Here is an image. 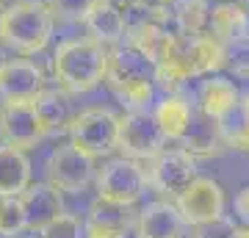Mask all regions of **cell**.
<instances>
[{"label":"cell","instance_id":"obj_24","mask_svg":"<svg viewBox=\"0 0 249 238\" xmlns=\"http://www.w3.org/2000/svg\"><path fill=\"white\" fill-rule=\"evenodd\" d=\"M222 58L230 72L249 78V34L232 36V39L222 42Z\"/></svg>","mask_w":249,"mask_h":238},{"label":"cell","instance_id":"obj_5","mask_svg":"<svg viewBox=\"0 0 249 238\" xmlns=\"http://www.w3.org/2000/svg\"><path fill=\"white\" fill-rule=\"evenodd\" d=\"M70 144L89 152L91 158L108 155L116 150L119 139V116L108 108H86L78 116H72L70 125Z\"/></svg>","mask_w":249,"mask_h":238},{"label":"cell","instance_id":"obj_20","mask_svg":"<svg viewBox=\"0 0 249 238\" xmlns=\"http://www.w3.org/2000/svg\"><path fill=\"white\" fill-rule=\"evenodd\" d=\"M152 114H155V119H158L160 130L166 133V139L180 141L188 133V128H191L194 108H191V103H188L183 94H166Z\"/></svg>","mask_w":249,"mask_h":238},{"label":"cell","instance_id":"obj_35","mask_svg":"<svg viewBox=\"0 0 249 238\" xmlns=\"http://www.w3.org/2000/svg\"><path fill=\"white\" fill-rule=\"evenodd\" d=\"M0 3H14V0H0Z\"/></svg>","mask_w":249,"mask_h":238},{"label":"cell","instance_id":"obj_26","mask_svg":"<svg viewBox=\"0 0 249 238\" xmlns=\"http://www.w3.org/2000/svg\"><path fill=\"white\" fill-rule=\"evenodd\" d=\"M100 0H50L47 6L53 9L55 17L61 19H70V22H86L94 6H97Z\"/></svg>","mask_w":249,"mask_h":238},{"label":"cell","instance_id":"obj_7","mask_svg":"<svg viewBox=\"0 0 249 238\" xmlns=\"http://www.w3.org/2000/svg\"><path fill=\"white\" fill-rule=\"evenodd\" d=\"M150 185V177L133 158H114L97 172V197L111 202L133 205Z\"/></svg>","mask_w":249,"mask_h":238},{"label":"cell","instance_id":"obj_25","mask_svg":"<svg viewBox=\"0 0 249 238\" xmlns=\"http://www.w3.org/2000/svg\"><path fill=\"white\" fill-rule=\"evenodd\" d=\"M0 230L11 233V236H19L25 230V211H22L19 197H3V202H0Z\"/></svg>","mask_w":249,"mask_h":238},{"label":"cell","instance_id":"obj_6","mask_svg":"<svg viewBox=\"0 0 249 238\" xmlns=\"http://www.w3.org/2000/svg\"><path fill=\"white\" fill-rule=\"evenodd\" d=\"M166 133L160 130L158 119L152 111L139 108V111H127L124 116H119V139H116V150H122L124 158H155L163 144H166Z\"/></svg>","mask_w":249,"mask_h":238},{"label":"cell","instance_id":"obj_15","mask_svg":"<svg viewBox=\"0 0 249 238\" xmlns=\"http://www.w3.org/2000/svg\"><path fill=\"white\" fill-rule=\"evenodd\" d=\"M186 219L175 202H150L144 205L136 219V236L139 238H183L186 236Z\"/></svg>","mask_w":249,"mask_h":238},{"label":"cell","instance_id":"obj_4","mask_svg":"<svg viewBox=\"0 0 249 238\" xmlns=\"http://www.w3.org/2000/svg\"><path fill=\"white\" fill-rule=\"evenodd\" d=\"M55 14L47 3L39 0H14L6 6L3 17V34L0 39L19 55L42 53L53 36Z\"/></svg>","mask_w":249,"mask_h":238},{"label":"cell","instance_id":"obj_13","mask_svg":"<svg viewBox=\"0 0 249 238\" xmlns=\"http://www.w3.org/2000/svg\"><path fill=\"white\" fill-rule=\"evenodd\" d=\"M19 202L25 211V230H31V233H39L64 213L61 191L53 183H31L19 194Z\"/></svg>","mask_w":249,"mask_h":238},{"label":"cell","instance_id":"obj_22","mask_svg":"<svg viewBox=\"0 0 249 238\" xmlns=\"http://www.w3.org/2000/svg\"><path fill=\"white\" fill-rule=\"evenodd\" d=\"M216 125L224 147L249 152V97H241L222 119H216Z\"/></svg>","mask_w":249,"mask_h":238},{"label":"cell","instance_id":"obj_8","mask_svg":"<svg viewBox=\"0 0 249 238\" xmlns=\"http://www.w3.org/2000/svg\"><path fill=\"white\" fill-rule=\"evenodd\" d=\"M147 177H150V185L155 191L180 197L188 188V183L196 177V158L183 147H175V150L163 147L155 158H150Z\"/></svg>","mask_w":249,"mask_h":238},{"label":"cell","instance_id":"obj_30","mask_svg":"<svg viewBox=\"0 0 249 238\" xmlns=\"http://www.w3.org/2000/svg\"><path fill=\"white\" fill-rule=\"evenodd\" d=\"M224 238H249V224H247V227H232Z\"/></svg>","mask_w":249,"mask_h":238},{"label":"cell","instance_id":"obj_11","mask_svg":"<svg viewBox=\"0 0 249 238\" xmlns=\"http://www.w3.org/2000/svg\"><path fill=\"white\" fill-rule=\"evenodd\" d=\"M0 136H3V144H11L17 150H31L45 139L34 100L3 103V108H0Z\"/></svg>","mask_w":249,"mask_h":238},{"label":"cell","instance_id":"obj_33","mask_svg":"<svg viewBox=\"0 0 249 238\" xmlns=\"http://www.w3.org/2000/svg\"><path fill=\"white\" fill-rule=\"evenodd\" d=\"M0 238H17V236H11V233H3V230H0Z\"/></svg>","mask_w":249,"mask_h":238},{"label":"cell","instance_id":"obj_21","mask_svg":"<svg viewBox=\"0 0 249 238\" xmlns=\"http://www.w3.org/2000/svg\"><path fill=\"white\" fill-rule=\"evenodd\" d=\"M180 144H183V150H188L191 155H213V152H219L224 147L216 119L202 114L199 108H196L194 116H191V128H188V133L180 139Z\"/></svg>","mask_w":249,"mask_h":238},{"label":"cell","instance_id":"obj_1","mask_svg":"<svg viewBox=\"0 0 249 238\" xmlns=\"http://www.w3.org/2000/svg\"><path fill=\"white\" fill-rule=\"evenodd\" d=\"M155 61H158V83H163L166 89H178L191 78H205L222 70V42L208 34H180L163 42Z\"/></svg>","mask_w":249,"mask_h":238},{"label":"cell","instance_id":"obj_2","mask_svg":"<svg viewBox=\"0 0 249 238\" xmlns=\"http://www.w3.org/2000/svg\"><path fill=\"white\" fill-rule=\"evenodd\" d=\"M106 83L127 111L147 108L158 86V61L133 42H119L108 50Z\"/></svg>","mask_w":249,"mask_h":238},{"label":"cell","instance_id":"obj_34","mask_svg":"<svg viewBox=\"0 0 249 238\" xmlns=\"http://www.w3.org/2000/svg\"><path fill=\"white\" fill-rule=\"evenodd\" d=\"M241 3H244V9H249V0H241Z\"/></svg>","mask_w":249,"mask_h":238},{"label":"cell","instance_id":"obj_16","mask_svg":"<svg viewBox=\"0 0 249 238\" xmlns=\"http://www.w3.org/2000/svg\"><path fill=\"white\" fill-rule=\"evenodd\" d=\"M36 116L42 122L45 136H55V133L70 130L72 125V106L64 89H42L34 100Z\"/></svg>","mask_w":249,"mask_h":238},{"label":"cell","instance_id":"obj_37","mask_svg":"<svg viewBox=\"0 0 249 238\" xmlns=\"http://www.w3.org/2000/svg\"><path fill=\"white\" fill-rule=\"evenodd\" d=\"M34 238H39V236H34Z\"/></svg>","mask_w":249,"mask_h":238},{"label":"cell","instance_id":"obj_9","mask_svg":"<svg viewBox=\"0 0 249 238\" xmlns=\"http://www.w3.org/2000/svg\"><path fill=\"white\" fill-rule=\"evenodd\" d=\"M47 183H53L58 191L78 194L94 180V158L89 152L78 150L75 144L55 147L47 158Z\"/></svg>","mask_w":249,"mask_h":238},{"label":"cell","instance_id":"obj_10","mask_svg":"<svg viewBox=\"0 0 249 238\" xmlns=\"http://www.w3.org/2000/svg\"><path fill=\"white\" fill-rule=\"evenodd\" d=\"M183 213L186 224H194V227H208V224H216L222 221L224 216V191L222 185L211 180V177H194L188 188L178 197L175 202Z\"/></svg>","mask_w":249,"mask_h":238},{"label":"cell","instance_id":"obj_29","mask_svg":"<svg viewBox=\"0 0 249 238\" xmlns=\"http://www.w3.org/2000/svg\"><path fill=\"white\" fill-rule=\"evenodd\" d=\"M124 3H133V6H144V9L152 11H163L172 6V0H124Z\"/></svg>","mask_w":249,"mask_h":238},{"label":"cell","instance_id":"obj_27","mask_svg":"<svg viewBox=\"0 0 249 238\" xmlns=\"http://www.w3.org/2000/svg\"><path fill=\"white\" fill-rule=\"evenodd\" d=\"M39 238H83V224L78 216L64 211L58 219H53L47 227L39 230Z\"/></svg>","mask_w":249,"mask_h":238},{"label":"cell","instance_id":"obj_14","mask_svg":"<svg viewBox=\"0 0 249 238\" xmlns=\"http://www.w3.org/2000/svg\"><path fill=\"white\" fill-rule=\"evenodd\" d=\"M45 89V75L28 58L9 61L0 72V100L3 103H28Z\"/></svg>","mask_w":249,"mask_h":238},{"label":"cell","instance_id":"obj_31","mask_svg":"<svg viewBox=\"0 0 249 238\" xmlns=\"http://www.w3.org/2000/svg\"><path fill=\"white\" fill-rule=\"evenodd\" d=\"M6 64H9V55H6V47L0 44V72L6 70Z\"/></svg>","mask_w":249,"mask_h":238},{"label":"cell","instance_id":"obj_19","mask_svg":"<svg viewBox=\"0 0 249 238\" xmlns=\"http://www.w3.org/2000/svg\"><path fill=\"white\" fill-rule=\"evenodd\" d=\"M241 100V92L235 89V83L222 75H211L208 80H202L199 94H196V108L208 114L211 119H222L235 103Z\"/></svg>","mask_w":249,"mask_h":238},{"label":"cell","instance_id":"obj_12","mask_svg":"<svg viewBox=\"0 0 249 238\" xmlns=\"http://www.w3.org/2000/svg\"><path fill=\"white\" fill-rule=\"evenodd\" d=\"M133 224V205L97 197V202L89 208V216L83 221V238H127Z\"/></svg>","mask_w":249,"mask_h":238},{"label":"cell","instance_id":"obj_23","mask_svg":"<svg viewBox=\"0 0 249 238\" xmlns=\"http://www.w3.org/2000/svg\"><path fill=\"white\" fill-rule=\"evenodd\" d=\"M208 36H213L219 42H227L232 36L247 34V11L235 6V3H222V6H213L211 9V17H208Z\"/></svg>","mask_w":249,"mask_h":238},{"label":"cell","instance_id":"obj_36","mask_svg":"<svg viewBox=\"0 0 249 238\" xmlns=\"http://www.w3.org/2000/svg\"><path fill=\"white\" fill-rule=\"evenodd\" d=\"M0 202H3V194H0Z\"/></svg>","mask_w":249,"mask_h":238},{"label":"cell","instance_id":"obj_17","mask_svg":"<svg viewBox=\"0 0 249 238\" xmlns=\"http://www.w3.org/2000/svg\"><path fill=\"white\" fill-rule=\"evenodd\" d=\"M31 185V161L25 150L0 144V194L19 197Z\"/></svg>","mask_w":249,"mask_h":238},{"label":"cell","instance_id":"obj_18","mask_svg":"<svg viewBox=\"0 0 249 238\" xmlns=\"http://www.w3.org/2000/svg\"><path fill=\"white\" fill-rule=\"evenodd\" d=\"M86 28H89V36L97 39L100 44H119L127 36L122 6H116L114 0H100L94 11L86 17Z\"/></svg>","mask_w":249,"mask_h":238},{"label":"cell","instance_id":"obj_32","mask_svg":"<svg viewBox=\"0 0 249 238\" xmlns=\"http://www.w3.org/2000/svg\"><path fill=\"white\" fill-rule=\"evenodd\" d=\"M3 17H6V3H0V34H3Z\"/></svg>","mask_w":249,"mask_h":238},{"label":"cell","instance_id":"obj_3","mask_svg":"<svg viewBox=\"0 0 249 238\" xmlns=\"http://www.w3.org/2000/svg\"><path fill=\"white\" fill-rule=\"evenodd\" d=\"M108 47L91 36L61 42L53 53V78L67 94H86L106 80Z\"/></svg>","mask_w":249,"mask_h":238},{"label":"cell","instance_id":"obj_28","mask_svg":"<svg viewBox=\"0 0 249 238\" xmlns=\"http://www.w3.org/2000/svg\"><path fill=\"white\" fill-rule=\"evenodd\" d=\"M235 213H238V219L244 224H249V185L241 188L238 197H235Z\"/></svg>","mask_w":249,"mask_h":238}]
</instances>
